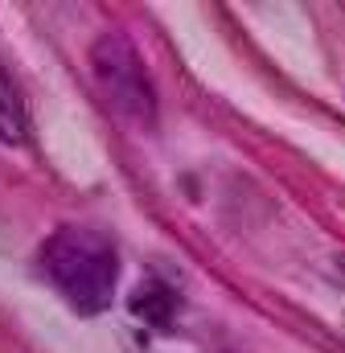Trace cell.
I'll return each instance as SVG.
<instances>
[{
	"label": "cell",
	"instance_id": "7a4b0ae2",
	"mask_svg": "<svg viewBox=\"0 0 345 353\" xmlns=\"http://www.w3.org/2000/svg\"><path fill=\"white\" fill-rule=\"evenodd\" d=\"M90 70H95L99 94L124 123L148 128L157 119V90H152V79L128 37H119V33L99 37L90 50Z\"/></svg>",
	"mask_w": 345,
	"mask_h": 353
},
{
	"label": "cell",
	"instance_id": "277c9868",
	"mask_svg": "<svg viewBox=\"0 0 345 353\" xmlns=\"http://www.w3.org/2000/svg\"><path fill=\"white\" fill-rule=\"evenodd\" d=\"M136 316H144L148 325H169L172 321V292H165L161 283H148V288H140V296H136Z\"/></svg>",
	"mask_w": 345,
	"mask_h": 353
},
{
	"label": "cell",
	"instance_id": "6da1fadb",
	"mask_svg": "<svg viewBox=\"0 0 345 353\" xmlns=\"http://www.w3.org/2000/svg\"><path fill=\"white\" fill-rule=\"evenodd\" d=\"M41 271L70 300L75 312L95 316L115 300L119 255L107 234H99L90 226H62L41 247Z\"/></svg>",
	"mask_w": 345,
	"mask_h": 353
},
{
	"label": "cell",
	"instance_id": "3957f363",
	"mask_svg": "<svg viewBox=\"0 0 345 353\" xmlns=\"http://www.w3.org/2000/svg\"><path fill=\"white\" fill-rule=\"evenodd\" d=\"M0 140L4 144H25L29 140V111L25 99L12 83V74L0 66Z\"/></svg>",
	"mask_w": 345,
	"mask_h": 353
}]
</instances>
